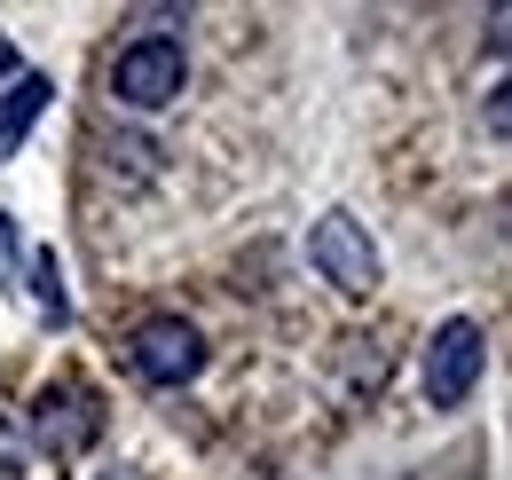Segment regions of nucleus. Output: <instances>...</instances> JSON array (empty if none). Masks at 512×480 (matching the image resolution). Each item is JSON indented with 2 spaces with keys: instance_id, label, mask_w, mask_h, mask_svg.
Returning <instances> with one entry per match:
<instances>
[{
  "instance_id": "f257e3e1",
  "label": "nucleus",
  "mask_w": 512,
  "mask_h": 480,
  "mask_svg": "<svg viewBox=\"0 0 512 480\" xmlns=\"http://www.w3.org/2000/svg\"><path fill=\"white\" fill-rule=\"evenodd\" d=\"M182 40H166V32H142V40H127L119 48V63H111V95L127 103V111H166L174 95H182Z\"/></svg>"
},
{
  "instance_id": "f03ea898",
  "label": "nucleus",
  "mask_w": 512,
  "mask_h": 480,
  "mask_svg": "<svg viewBox=\"0 0 512 480\" xmlns=\"http://www.w3.org/2000/svg\"><path fill=\"white\" fill-rule=\"evenodd\" d=\"M481 362H489L481 323H473V315H449L442 331H434V347H426V370H418L426 402H434V410H457V402L481 386Z\"/></svg>"
},
{
  "instance_id": "7ed1b4c3",
  "label": "nucleus",
  "mask_w": 512,
  "mask_h": 480,
  "mask_svg": "<svg viewBox=\"0 0 512 480\" xmlns=\"http://www.w3.org/2000/svg\"><path fill=\"white\" fill-rule=\"evenodd\" d=\"M24 418H32V449H40V457H79V449H95V433H103V402H95L79 378H56V386H40V402H32Z\"/></svg>"
},
{
  "instance_id": "20e7f679",
  "label": "nucleus",
  "mask_w": 512,
  "mask_h": 480,
  "mask_svg": "<svg viewBox=\"0 0 512 480\" xmlns=\"http://www.w3.org/2000/svg\"><path fill=\"white\" fill-rule=\"evenodd\" d=\"M308 260H316L323 284H339V292H379V244L371 229L355 221V213H323L316 229H308Z\"/></svg>"
},
{
  "instance_id": "39448f33",
  "label": "nucleus",
  "mask_w": 512,
  "mask_h": 480,
  "mask_svg": "<svg viewBox=\"0 0 512 480\" xmlns=\"http://www.w3.org/2000/svg\"><path fill=\"white\" fill-rule=\"evenodd\" d=\"M127 362L150 386H190L197 370H205V331H197L190 315H150V323H134Z\"/></svg>"
},
{
  "instance_id": "423d86ee",
  "label": "nucleus",
  "mask_w": 512,
  "mask_h": 480,
  "mask_svg": "<svg viewBox=\"0 0 512 480\" xmlns=\"http://www.w3.org/2000/svg\"><path fill=\"white\" fill-rule=\"evenodd\" d=\"M48 103H56V87H48L40 71H16V87H8V103H0V150H16L32 126L48 119Z\"/></svg>"
},
{
  "instance_id": "0eeeda50",
  "label": "nucleus",
  "mask_w": 512,
  "mask_h": 480,
  "mask_svg": "<svg viewBox=\"0 0 512 480\" xmlns=\"http://www.w3.org/2000/svg\"><path fill=\"white\" fill-rule=\"evenodd\" d=\"M32 284H40V315L64 323L71 307H64V284H56V252H32Z\"/></svg>"
},
{
  "instance_id": "6e6552de",
  "label": "nucleus",
  "mask_w": 512,
  "mask_h": 480,
  "mask_svg": "<svg viewBox=\"0 0 512 480\" xmlns=\"http://www.w3.org/2000/svg\"><path fill=\"white\" fill-rule=\"evenodd\" d=\"M481 119H489V134H497V142H512V71L497 79V95H489V111H481Z\"/></svg>"
},
{
  "instance_id": "1a4fd4ad",
  "label": "nucleus",
  "mask_w": 512,
  "mask_h": 480,
  "mask_svg": "<svg viewBox=\"0 0 512 480\" xmlns=\"http://www.w3.org/2000/svg\"><path fill=\"white\" fill-rule=\"evenodd\" d=\"M24 276V244H16V221L0 213V284H16Z\"/></svg>"
},
{
  "instance_id": "9d476101",
  "label": "nucleus",
  "mask_w": 512,
  "mask_h": 480,
  "mask_svg": "<svg viewBox=\"0 0 512 480\" xmlns=\"http://www.w3.org/2000/svg\"><path fill=\"white\" fill-rule=\"evenodd\" d=\"M489 56H512V8H489Z\"/></svg>"
},
{
  "instance_id": "9b49d317",
  "label": "nucleus",
  "mask_w": 512,
  "mask_h": 480,
  "mask_svg": "<svg viewBox=\"0 0 512 480\" xmlns=\"http://www.w3.org/2000/svg\"><path fill=\"white\" fill-rule=\"evenodd\" d=\"M0 79H16V40L0 32Z\"/></svg>"
},
{
  "instance_id": "f8f14e48",
  "label": "nucleus",
  "mask_w": 512,
  "mask_h": 480,
  "mask_svg": "<svg viewBox=\"0 0 512 480\" xmlns=\"http://www.w3.org/2000/svg\"><path fill=\"white\" fill-rule=\"evenodd\" d=\"M103 480H142V473H103Z\"/></svg>"
}]
</instances>
